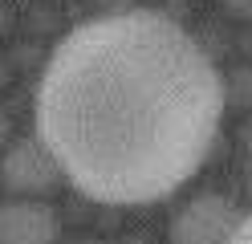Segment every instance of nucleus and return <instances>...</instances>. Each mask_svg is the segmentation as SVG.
Masks as SVG:
<instances>
[{
    "instance_id": "f257e3e1",
    "label": "nucleus",
    "mask_w": 252,
    "mask_h": 244,
    "mask_svg": "<svg viewBox=\"0 0 252 244\" xmlns=\"http://www.w3.org/2000/svg\"><path fill=\"white\" fill-rule=\"evenodd\" d=\"M224 102V77L179 21L126 8L57 41L37 86V139L82 195L138 208L203 167Z\"/></svg>"
},
{
    "instance_id": "f03ea898",
    "label": "nucleus",
    "mask_w": 252,
    "mask_h": 244,
    "mask_svg": "<svg viewBox=\"0 0 252 244\" xmlns=\"http://www.w3.org/2000/svg\"><path fill=\"white\" fill-rule=\"evenodd\" d=\"M236 224L240 211L228 195L199 191L171 216V244H228Z\"/></svg>"
},
{
    "instance_id": "7ed1b4c3",
    "label": "nucleus",
    "mask_w": 252,
    "mask_h": 244,
    "mask_svg": "<svg viewBox=\"0 0 252 244\" xmlns=\"http://www.w3.org/2000/svg\"><path fill=\"white\" fill-rule=\"evenodd\" d=\"M57 179H61V171H57L53 155L41 146V139H21V142L4 146V155H0V183L21 200L49 191Z\"/></svg>"
},
{
    "instance_id": "20e7f679",
    "label": "nucleus",
    "mask_w": 252,
    "mask_h": 244,
    "mask_svg": "<svg viewBox=\"0 0 252 244\" xmlns=\"http://www.w3.org/2000/svg\"><path fill=\"white\" fill-rule=\"evenodd\" d=\"M61 220L45 200H12L0 204V244H57Z\"/></svg>"
},
{
    "instance_id": "39448f33",
    "label": "nucleus",
    "mask_w": 252,
    "mask_h": 244,
    "mask_svg": "<svg viewBox=\"0 0 252 244\" xmlns=\"http://www.w3.org/2000/svg\"><path fill=\"white\" fill-rule=\"evenodd\" d=\"M228 244H252V211H248V216H240V224H236V232H232Z\"/></svg>"
},
{
    "instance_id": "423d86ee",
    "label": "nucleus",
    "mask_w": 252,
    "mask_h": 244,
    "mask_svg": "<svg viewBox=\"0 0 252 244\" xmlns=\"http://www.w3.org/2000/svg\"><path fill=\"white\" fill-rule=\"evenodd\" d=\"M232 16H240V21H252V0H220Z\"/></svg>"
},
{
    "instance_id": "0eeeda50",
    "label": "nucleus",
    "mask_w": 252,
    "mask_h": 244,
    "mask_svg": "<svg viewBox=\"0 0 252 244\" xmlns=\"http://www.w3.org/2000/svg\"><path fill=\"white\" fill-rule=\"evenodd\" d=\"M4 146H8V114L0 110V151H4Z\"/></svg>"
},
{
    "instance_id": "6e6552de",
    "label": "nucleus",
    "mask_w": 252,
    "mask_h": 244,
    "mask_svg": "<svg viewBox=\"0 0 252 244\" xmlns=\"http://www.w3.org/2000/svg\"><path fill=\"white\" fill-rule=\"evenodd\" d=\"M248 183H252V167H248Z\"/></svg>"
}]
</instances>
